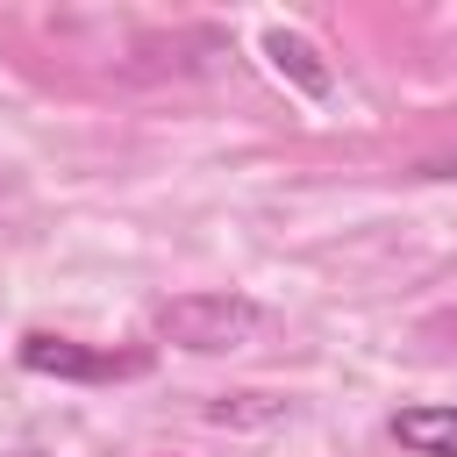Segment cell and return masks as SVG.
<instances>
[{"mask_svg":"<svg viewBox=\"0 0 457 457\" xmlns=\"http://www.w3.org/2000/svg\"><path fill=\"white\" fill-rule=\"evenodd\" d=\"M257 328H264V307L243 300V293H179V300L157 307V336L179 343V350H200V357L243 350Z\"/></svg>","mask_w":457,"mask_h":457,"instance_id":"cell-1","label":"cell"},{"mask_svg":"<svg viewBox=\"0 0 457 457\" xmlns=\"http://www.w3.org/2000/svg\"><path fill=\"white\" fill-rule=\"evenodd\" d=\"M21 364L43 371V378H143L150 371V350H86L71 336H21Z\"/></svg>","mask_w":457,"mask_h":457,"instance_id":"cell-2","label":"cell"},{"mask_svg":"<svg viewBox=\"0 0 457 457\" xmlns=\"http://www.w3.org/2000/svg\"><path fill=\"white\" fill-rule=\"evenodd\" d=\"M393 443L414 457H457V400H421L393 414Z\"/></svg>","mask_w":457,"mask_h":457,"instance_id":"cell-3","label":"cell"},{"mask_svg":"<svg viewBox=\"0 0 457 457\" xmlns=\"http://www.w3.org/2000/svg\"><path fill=\"white\" fill-rule=\"evenodd\" d=\"M264 57H271V71L278 79H293L307 100H328V64H314V50H307V36H293V29H264Z\"/></svg>","mask_w":457,"mask_h":457,"instance_id":"cell-4","label":"cell"}]
</instances>
